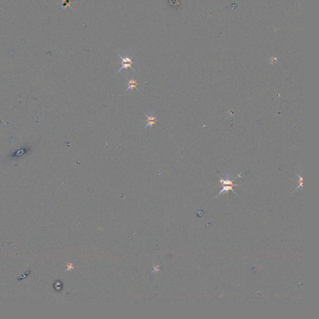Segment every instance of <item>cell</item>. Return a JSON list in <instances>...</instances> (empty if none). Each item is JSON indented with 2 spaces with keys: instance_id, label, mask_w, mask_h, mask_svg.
Returning <instances> with one entry per match:
<instances>
[{
  "instance_id": "obj_1",
  "label": "cell",
  "mask_w": 319,
  "mask_h": 319,
  "mask_svg": "<svg viewBox=\"0 0 319 319\" xmlns=\"http://www.w3.org/2000/svg\"><path fill=\"white\" fill-rule=\"evenodd\" d=\"M224 175V178H223L221 176H218L219 178V182L221 183L223 188L219 191V192L218 193V194L216 195L215 198H217L218 197H219V195H221L223 193H227V195H228V192H229V191H232L233 193H235V195H236L237 197H239L238 195L236 193V191L233 189V188L234 186H241V185L240 184H234L233 183V181H234L235 179H236L239 176L240 177L241 176V174H239L235 178H233V175H231V174H229V173H226Z\"/></svg>"
},
{
  "instance_id": "obj_2",
  "label": "cell",
  "mask_w": 319,
  "mask_h": 319,
  "mask_svg": "<svg viewBox=\"0 0 319 319\" xmlns=\"http://www.w3.org/2000/svg\"><path fill=\"white\" fill-rule=\"evenodd\" d=\"M117 54L121 59V62H120L121 66H120V69H118V71H117V73L115 74V75L119 73L123 69H128L129 68H131L134 72H135V71L134 70V69L132 67V65L134 64V62L132 61V60L131 57V52H127L124 56H122L119 54Z\"/></svg>"
},
{
  "instance_id": "obj_3",
  "label": "cell",
  "mask_w": 319,
  "mask_h": 319,
  "mask_svg": "<svg viewBox=\"0 0 319 319\" xmlns=\"http://www.w3.org/2000/svg\"><path fill=\"white\" fill-rule=\"evenodd\" d=\"M144 115H145V117L147 118V119L145 120V122L146 124L144 127V129L153 127L158 122H159L160 121V119L157 118V113H156L155 110H154V109L150 110L147 113H145Z\"/></svg>"
},
{
  "instance_id": "obj_4",
  "label": "cell",
  "mask_w": 319,
  "mask_h": 319,
  "mask_svg": "<svg viewBox=\"0 0 319 319\" xmlns=\"http://www.w3.org/2000/svg\"><path fill=\"white\" fill-rule=\"evenodd\" d=\"M124 77L125 78V79L127 81L126 88L125 92H126V91H132L134 89H135L138 91H139V90L137 88V86L140 85L141 84L137 82V80L135 79V78L134 77V76L132 75V76H131V78H126L125 76H124Z\"/></svg>"
},
{
  "instance_id": "obj_5",
  "label": "cell",
  "mask_w": 319,
  "mask_h": 319,
  "mask_svg": "<svg viewBox=\"0 0 319 319\" xmlns=\"http://www.w3.org/2000/svg\"><path fill=\"white\" fill-rule=\"evenodd\" d=\"M71 0H62V4L61 9L66 8L68 7H70L72 10H73V8L71 7Z\"/></svg>"
},
{
  "instance_id": "obj_6",
  "label": "cell",
  "mask_w": 319,
  "mask_h": 319,
  "mask_svg": "<svg viewBox=\"0 0 319 319\" xmlns=\"http://www.w3.org/2000/svg\"><path fill=\"white\" fill-rule=\"evenodd\" d=\"M297 176L299 177V186L295 188V191H296L297 189H298L299 188H301L303 185V177L302 175H297Z\"/></svg>"
}]
</instances>
